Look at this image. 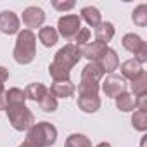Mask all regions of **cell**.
<instances>
[{
	"mask_svg": "<svg viewBox=\"0 0 147 147\" xmlns=\"http://www.w3.org/2000/svg\"><path fill=\"white\" fill-rule=\"evenodd\" d=\"M57 142V128L49 121L35 123L28 131L24 144L28 147H50Z\"/></svg>",
	"mask_w": 147,
	"mask_h": 147,
	"instance_id": "6da1fadb",
	"label": "cell"
},
{
	"mask_svg": "<svg viewBox=\"0 0 147 147\" xmlns=\"http://www.w3.org/2000/svg\"><path fill=\"white\" fill-rule=\"evenodd\" d=\"M14 61L18 64H30L35 55H36V35L31 30H23L18 33L16 38V45H14Z\"/></svg>",
	"mask_w": 147,
	"mask_h": 147,
	"instance_id": "7a4b0ae2",
	"label": "cell"
},
{
	"mask_svg": "<svg viewBox=\"0 0 147 147\" xmlns=\"http://www.w3.org/2000/svg\"><path fill=\"white\" fill-rule=\"evenodd\" d=\"M5 114L12 128L18 131H28L35 125V116L26 104H11L5 107Z\"/></svg>",
	"mask_w": 147,
	"mask_h": 147,
	"instance_id": "3957f363",
	"label": "cell"
},
{
	"mask_svg": "<svg viewBox=\"0 0 147 147\" xmlns=\"http://www.w3.org/2000/svg\"><path fill=\"white\" fill-rule=\"evenodd\" d=\"M82 59V49L76 47L75 43H66L64 47H61L57 50V54L54 55L52 64H55L57 67L71 73V69L75 67Z\"/></svg>",
	"mask_w": 147,
	"mask_h": 147,
	"instance_id": "277c9868",
	"label": "cell"
},
{
	"mask_svg": "<svg viewBox=\"0 0 147 147\" xmlns=\"http://www.w3.org/2000/svg\"><path fill=\"white\" fill-rule=\"evenodd\" d=\"M80 28H82V19L78 14H64L57 21V33L67 42H73Z\"/></svg>",
	"mask_w": 147,
	"mask_h": 147,
	"instance_id": "5b68a950",
	"label": "cell"
},
{
	"mask_svg": "<svg viewBox=\"0 0 147 147\" xmlns=\"http://www.w3.org/2000/svg\"><path fill=\"white\" fill-rule=\"evenodd\" d=\"M100 90L106 94V97L116 99L119 94L126 92V80L121 75H107L106 80L100 82Z\"/></svg>",
	"mask_w": 147,
	"mask_h": 147,
	"instance_id": "8992f818",
	"label": "cell"
},
{
	"mask_svg": "<svg viewBox=\"0 0 147 147\" xmlns=\"http://www.w3.org/2000/svg\"><path fill=\"white\" fill-rule=\"evenodd\" d=\"M45 11L42 7H36V5H30L23 11V24L26 26V30H36V28H42L43 23H45Z\"/></svg>",
	"mask_w": 147,
	"mask_h": 147,
	"instance_id": "52a82bcc",
	"label": "cell"
},
{
	"mask_svg": "<svg viewBox=\"0 0 147 147\" xmlns=\"http://www.w3.org/2000/svg\"><path fill=\"white\" fill-rule=\"evenodd\" d=\"M0 31L4 35H18L21 31V19L12 11L0 12Z\"/></svg>",
	"mask_w": 147,
	"mask_h": 147,
	"instance_id": "ba28073f",
	"label": "cell"
},
{
	"mask_svg": "<svg viewBox=\"0 0 147 147\" xmlns=\"http://www.w3.org/2000/svg\"><path fill=\"white\" fill-rule=\"evenodd\" d=\"M104 78V71L97 61L88 62L82 69V83H90V85H99Z\"/></svg>",
	"mask_w": 147,
	"mask_h": 147,
	"instance_id": "9c48e42d",
	"label": "cell"
},
{
	"mask_svg": "<svg viewBox=\"0 0 147 147\" xmlns=\"http://www.w3.org/2000/svg\"><path fill=\"white\" fill-rule=\"evenodd\" d=\"M97 62L100 64L104 75H106V73H107V75H113V73L119 67V55H118V52H116L114 49L107 47L106 52L102 54V57H100Z\"/></svg>",
	"mask_w": 147,
	"mask_h": 147,
	"instance_id": "30bf717a",
	"label": "cell"
},
{
	"mask_svg": "<svg viewBox=\"0 0 147 147\" xmlns=\"http://www.w3.org/2000/svg\"><path fill=\"white\" fill-rule=\"evenodd\" d=\"M49 92L55 99H67V97H73V94L76 92V87L71 80H67V82H54L50 85Z\"/></svg>",
	"mask_w": 147,
	"mask_h": 147,
	"instance_id": "8fae6325",
	"label": "cell"
},
{
	"mask_svg": "<svg viewBox=\"0 0 147 147\" xmlns=\"http://www.w3.org/2000/svg\"><path fill=\"white\" fill-rule=\"evenodd\" d=\"M114 33H116L114 24L109 23V21H102V23H99V24L94 28L95 42H100V43H104V45H107V43L114 38Z\"/></svg>",
	"mask_w": 147,
	"mask_h": 147,
	"instance_id": "7c38bea8",
	"label": "cell"
},
{
	"mask_svg": "<svg viewBox=\"0 0 147 147\" xmlns=\"http://www.w3.org/2000/svg\"><path fill=\"white\" fill-rule=\"evenodd\" d=\"M106 49H107V45H104L100 42H90L85 47H82V57H87L88 62L99 61L102 57V54L106 52Z\"/></svg>",
	"mask_w": 147,
	"mask_h": 147,
	"instance_id": "4fadbf2b",
	"label": "cell"
},
{
	"mask_svg": "<svg viewBox=\"0 0 147 147\" xmlns=\"http://www.w3.org/2000/svg\"><path fill=\"white\" fill-rule=\"evenodd\" d=\"M78 107L87 114L97 113L100 109V97L99 95H80L78 97Z\"/></svg>",
	"mask_w": 147,
	"mask_h": 147,
	"instance_id": "5bb4252c",
	"label": "cell"
},
{
	"mask_svg": "<svg viewBox=\"0 0 147 147\" xmlns=\"http://www.w3.org/2000/svg\"><path fill=\"white\" fill-rule=\"evenodd\" d=\"M80 19L85 21L88 26L95 28L99 23H102V14H100V11H99L97 7L87 5V7H83V9L80 11Z\"/></svg>",
	"mask_w": 147,
	"mask_h": 147,
	"instance_id": "9a60e30c",
	"label": "cell"
},
{
	"mask_svg": "<svg viewBox=\"0 0 147 147\" xmlns=\"http://www.w3.org/2000/svg\"><path fill=\"white\" fill-rule=\"evenodd\" d=\"M38 40L42 42L43 47L50 49V47H54V45L57 43V40H59V33H57V30L52 28V26H42L40 31H38Z\"/></svg>",
	"mask_w": 147,
	"mask_h": 147,
	"instance_id": "2e32d148",
	"label": "cell"
},
{
	"mask_svg": "<svg viewBox=\"0 0 147 147\" xmlns=\"http://www.w3.org/2000/svg\"><path fill=\"white\" fill-rule=\"evenodd\" d=\"M47 92H49V88H47L43 83H38V82L30 83V85L24 88L26 100H33V102H40V100L45 97V94H47Z\"/></svg>",
	"mask_w": 147,
	"mask_h": 147,
	"instance_id": "e0dca14e",
	"label": "cell"
},
{
	"mask_svg": "<svg viewBox=\"0 0 147 147\" xmlns=\"http://www.w3.org/2000/svg\"><path fill=\"white\" fill-rule=\"evenodd\" d=\"M145 42L142 40V36H138L137 33H126L123 38H121V45H123V49H126L130 54H137L140 49H142V45H144Z\"/></svg>",
	"mask_w": 147,
	"mask_h": 147,
	"instance_id": "ac0fdd59",
	"label": "cell"
},
{
	"mask_svg": "<svg viewBox=\"0 0 147 147\" xmlns=\"http://www.w3.org/2000/svg\"><path fill=\"white\" fill-rule=\"evenodd\" d=\"M119 69H121V76H123L125 80H133L137 75H140V73L144 71V67H142L135 59L125 61V62L119 66Z\"/></svg>",
	"mask_w": 147,
	"mask_h": 147,
	"instance_id": "d6986e66",
	"label": "cell"
},
{
	"mask_svg": "<svg viewBox=\"0 0 147 147\" xmlns=\"http://www.w3.org/2000/svg\"><path fill=\"white\" fill-rule=\"evenodd\" d=\"M114 102H116V107H118L121 113H131V111L137 109L135 95H131V94H128V92L119 94V95L114 99Z\"/></svg>",
	"mask_w": 147,
	"mask_h": 147,
	"instance_id": "ffe728a7",
	"label": "cell"
},
{
	"mask_svg": "<svg viewBox=\"0 0 147 147\" xmlns=\"http://www.w3.org/2000/svg\"><path fill=\"white\" fill-rule=\"evenodd\" d=\"M130 88H131V95H135V97L147 94V73H145V69L140 75H137L133 80H130Z\"/></svg>",
	"mask_w": 147,
	"mask_h": 147,
	"instance_id": "44dd1931",
	"label": "cell"
},
{
	"mask_svg": "<svg viewBox=\"0 0 147 147\" xmlns=\"http://www.w3.org/2000/svg\"><path fill=\"white\" fill-rule=\"evenodd\" d=\"M64 145H67V147H92V142L83 133H71L66 138V144Z\"/></svg>",
	"mask_w": 147,
	"mask_h": 147,
	"instance_id": "7402d4cb",
	"label": "cell"
},
{
	"mask_svg": "<svg viewBox=\"0 0 147 147\" xmlns=\"http://www.w3.org/2000/svg\"><path fill=\"white\" fill-rule=\"evenodd\" d=\"M131 21H133V24H137V26H140V28L147 26V5H145V4H140V5H137V7L133 9V12H131Z\"/></svg>",
	"mask_w": 147,
	"mask_h": 147,
	"instance_id": "603a6c76",
	"label": "cell"
},
{
	"mask_svg": "<svg viewBox=\"0 0 147 147\" xmlns=\"http://www.w3.org/2000/svg\"><path fill=\"white\" fill-rule=\"evenodd\" d=\"M5 94H7V106H11V104H24L26 102L24 90H21L18 87H12V88L5 90Z\"/></svg>",
	"mask_w": 147,
	"mask_h": 147,
	"instance_id": "cb8c5ba5",
	"label": "cell"
},
{
	"mask_svg": "<svg viewBox=\"0 0 147 147\" xmlns=\"http://www.w3.org/2000/svg\"><path fill=\"white\" fill-rule=\"evenodd\" d=\"M131 125H133L135 130L145 131V130H147V113L135 109V111H133V116H131Z\"/></svg>",
	"mask_w": 147,
	"mask_h": 147,
	"instance_id": "d4e9b609",
	"label": "cell"
},
{
	"mask_svg": "<svg viewBox=\"0 0 147 147\" xmlns=\"http://www.w3.org/2000/svg\"><path fill=\"white\" fill-rule=\"evenodd\" d=\"M40 104V109L43 111V113H54L57 107H59V102H57V99L50 94V92H47L45 94V97L38 102Z\"/></svg>",
	"mask_w": 147,
	"mask_h": 147,
	"instance_id": "484cf974",
	"label": "cell"
},
{
	"mask_svg": "<svg viewBox=\"0 0 147 147\" xmlns=\"http://www.w3.org/2000/svg\"><path fill=\"white\" fill-rule=\"evenodd\" d=\"M90 36H92V33H90V30L88 28H80V31H78V35L73 38V43H75L76 47H85L87 43H90Z\"/></svg>",
	"mask_w": 147,
	"mask_h": 147,
	"instance_id": "4316f807",
	"label": "cell"
},
{
	"mask_svg": "<svg viewBox=\"0 0 147 147\" xmlns=\"http://www.w3.org/2000/svg\"><path fill=\"white\" fill-rule=\"evenodd\" d=\"M100 85H90V83H82L78 85V95H99Z\"/></svg>",
	"mask_w": 147,
	"mask_h": 147,
	"instance_id": "83f0119b",
	"label": "cell"
},
{
	"mask_svg": "<svg viewBox=\"0 0 147 147\" xmlns=\"http://www.w3.org/2000/svg\"><path fill=\"white\" fill-rule=\"evenodd\" d=\"M76 4L73 2V0H69V2H59V0H54L52 2V7L59 12H66V11H71L73 7H75Z\"/></svg>",
	"mask_w": 147,
	"mask_h": 147,
	"instance_id": "f1b7e54d",
	"label": "cell"
},
{
	"mask_svg": "<svg viewBox=\"0 0 147 147\" xmlns=\"http://www.w3.org/2000/svg\"><path fill=\"white\" fill-rule=\"evenodd\" d=\"M133 59H135L140 66H142L144 62H147V43H144V45H142V49L135 54V57H133Z\"/></svg>",
	"mask_w": 147,
	"mask_h": 147,
	"instance_id": "f546056e",
	"label": "cell"
},
{
	"mask_svg": "<svg viewBox=\"0 0 147 147\" xmlns=\"http://www.w3.org/2000/svg\"><path fill=\"white\" fill-rule=\"evenodd\" d=\"M7 80H9V71H7V67L0 66V92L5 90V82Z\"/></svg>",
	"mask_w": 147,
	"mask_h": 147,
	"instance_id": "4dcf8cb0",
	"label": "cell"
},
{
	"mask_svg": "<svg viewBox=\"0 0 147 147\" xmlns=\"http://www.w3.org/2000/svg\"><path fill=\"white\" fill-rule=\"evenodd\" d=\"M135 104H137V109L138 111H145L147 113V94L135 97Z\"/></svg>",
	"mask_w": 147,
	"mask_h": 147,
	"instance_id": "1f68e13d",
	"label": "cell"
},
{
	"mask_svg": "<svg viewBox=\"0 0 147 147\" xmlns=\"http://www.w3.org/2000/svg\"><path fill=\"white\" fill-rule=\"evenodd\" d=\"M5 107H7V94L4 90L0 92V111H5Z\"/></svg>",
	"mask_w": 147,
	"mask_h": 147,
	"instance_id": "d6a6232c",
	"label": "cell"
},
{
	"mask_svg": "<svg viewBox=\"0 0 147 147\" xmlns=\"http://www.w3.org/2000/svg\"><path fill=\"white\" fill-rule=\"evenodd\" d=\"M95 147H113V145H111L109 142H100V144H97Z\"/></svg>",
	"mask_w": 147,
	"mask_h": 147,
	"instance_id": "836d02e7",
	"label": "cell"
},
{
	"mask_svg": "<svg viewBox=\"0 0 147 147\" xmlns=\"http://www.w3.org/2000/svg\"><path fill=\"white\" fill-rule=\"evenodd\" d=\"M145 138H147V137H142V144H140V147H145Z\"/></svg>",
	"mask_w": 147,
	"mask_h": 147,
	"instance_id": "e575fe53",
	"label": "cell"
},
{
	"mask_svg": "<svg viewBox=\"0 0 147 147\" xmlns=\"http://www.w3.org/2000/svg\"><path fill=\"white\" fill-rule=\"evenodd\" d=\"M19 147H28V145H26V144H24V142H23V144H21V145H19Z\"/></svg>",
	"mask_w": 147,
	"mask_h": 147,
	"instance_id": "d590c367",
	"label": "cell"
},
{
	"mask_svg": "<svg viewBox=\"0 0 147 147\" xmlns=\"http://www.w3.org/2000/svg\"><path fill=\"white\" fill-rule=\"evenodd\" d=\"M64 147H67V145H64Z\"/></svg>",
	"mask_w": 147,
	"mask_h": 147,
	"instance_id": "8d00e7d4",
	"label": "cell"
}]
</instances>
